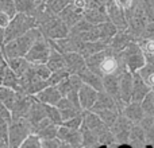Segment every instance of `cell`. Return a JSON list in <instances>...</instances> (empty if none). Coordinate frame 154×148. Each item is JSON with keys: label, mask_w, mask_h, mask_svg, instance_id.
<instances>
[{"label": "cell", "mask_w": 154, "mask_h": 148, "mask_svg": "<svg viewBox=\"0 0 154 148\" xmlns=\"http://www.w3.org/2000/svg\"><path fill=\"white\" fill-rule=\"evenodd\" d=\"M85 64L91 72L97 74L101 78L108 75H120L125 70H127L120 53H115L109 47L85 58Z\"/></svg>", "instance_id": "obj_1"}, {"label": "cell", "mask_w": 154, "mask_h": 148, "mask_svg": "<svg viewBox=\"0 0 154 148\" xmlns=\"http://www.w3.org/2000/svg\"><path fill=\"white\" fill-rule=\"evenodd\" d=\"M38 27L41 35L48 40H58L62 38L69 35L70 28L62 22V19L58 15L50 12L46 8L42 13L39 15V18L37 19Z\"/></svg>", "instance_id": "obj_2"}, {"label": "cell", "mask_w": 154, "mask_h": 148, "mask_svg": "<svg viewBox=\"0 0 154 148\" xmlns=\"http://www.w3.org/2000/svg\"><path fill=\"white\" fill-rule=\"evenodd\" d=\"M42 37L38 28H34L24 34L23 37H19L11 42L5 43L2 47V54L4 55L5 59L8 58H18V57H26L30 49L32 47L37 39Z\"/></svg>", "instance_id": "obj_3"}, {"label": "cell", "mask_w": 154, "mask_h": 148, "mask_svg": "<svg viewBox=\"0 0 154 148\" xmlns=\"http://www.w3.org/2000/svg\"><path fill=\"white\" fill-rule=\"evenodd\" d=\"M37 27H38V23L35 18L27 16L24 13H16L11 19L8 27L5 28V43L11 42V40L16 39L19 37H23L24 34H27L29 31L37 28Z\"/></svg>", "instance_id": "obj_4"}, {"label": "cell", "mask_w": 154, "mask_h": 148, "mask_svg": "<svg viewBox=\"0 0 154 148\" xmlns=\"http://www.w3.org/2000/svg\"><path fill=\"white\" fill-rule=\"evenodd\" d=\"M34 133V127L26 119L12 120L8 128V147L19 148L30 135Z\"/></svg>", "instance_id": "obj_5"}, {"label": "cell", "mask_w": 154, "mask_h": 148, "mask_svg": "<svg viewBox=\"0 0 154 148\" xmlns=\"http://www.w3.org/2000/svg\"><path fill=\"white\" fill-rule=\"evenodd\" d=\"M50 86L48 79H42L32 72V67L27 70L23 75L19 78V90L18 93L24 96H37L39 92H42L45 87Z\"/></svg>", "instance_id": "obj_6"}, {"label": "cell", "mask_w": 154, "mask_h": 148, "mask_svg": "<svg viewBox=\"0 0 154 148\" xmlns=\"http://www.w3.org/2000/svg\"><path fill=\"white\" fill-rule=\"evenodd\" d=\"M120 57H122L127 70L131 73L139 72V70L146 65V59H145L143 53H142L139 45L135 42H131L130 45L120 53Z\"/></svg>", "instance_id": "obj_7"}, {"label": "cell", "mask_w": 154, "mask_h": 148, "mask_svg": "<svg viewBox=\"0 0 154 148\" xmlns=\"http://www.w3.org/2000/svg\"><path fill=\"white\" fill-rule=\"evenodd\" d=\"M82 85H84V82L81 81V78H80L77 74H70L66 79H64L61 84L56 85V86L58 87L62 98H68V100L72 101L73 104H76V105L80 106L79 92H80Z\"/></svg>", "instance_id": "obj_8"}, {"label": "cell", "mask_w": 154, "mask_h": 148, "mask_svg": "<svg viewBox=\"0 0 154 148\" xmlns=\"http://www.w3.org/2000/svg\"><path fill=\"white\" fill-rule=\"evenodd\" d=\"M50 51H51V47L49 40L45 39L43 37H41L32 45V47L30 49V51L27 53V55L24 58L31 65H42L48 62L49 57H50Z\"/></svg>", "instance_id": "obj_9"}, {"label": "cell", "mask_w": 154, "mask_h": 148, "mask_svg": "<svg viewBox=\"0 0 154 148\" xmlns=\"http://www.w3.org/2000/svg\"><path fill=\"white\" fill-rule=\"evenodd\" d=\"M133 127H134V125H131L130 120L126 119L123 114H119L118 120L115 121V124L112 125L109 129H111V132H112V135H114L115 140L119 141L120 144H125L126 141L130 139Z\"/></svg>", "instance_id": "obj_10"}, {"label": "cell", "mask_w": 154, "mask_h": 148, "mask_svg": "<svg viewBox=\"0 0 154 148\" xmlns=\"http://www.w3.org/2000/svg\"><path fill=\"white\" fill-rule=\"evenodd\" d=\"M57 139L61 143L68 144L73 148H82V135L80 129H72V128L60 125Z\"/></svg>", "instance_id": "obj_11"}, {"label": "cell", "mask_w": 154, "mask_h": 148, "mask_svg": "<svg viewBox=\"0 0 154 148\" xmlns=\"http://www.w3.org/2000/svg\"><path fill=\"white\" fill-rule=\"evenodd\" d=\"M107 13H108L109 22H111L112 24H115L118 30H126L128 27L125 11H123L114 0H109V1L107 3Z\"/></svg>", "instance_id": "obj_12"}, {"label": "cell", "mask_w": 154, "mask_h": 148, "mask_svg": "<svg viewBox=\"0 0 154 148\" xmlns=\"http://www.w3.org/2000/svg\"><path fill=\"white\" fill-rule=\"evenodd\" d=\"M103 111H119V112H123L122 106L111 97L107 92L101 90L97 94V100H96L95 105L93 108L91 109V112L93 113H99V112H103Z\"/></svg>", "instance_id": "obj_13"}, {"label": "cell", "mask_w": 154, "mask_h": 148, "mask_svg": "<svg viewBox=\"0 0 154 148\" xmlns=\"http://www.w3.org/2000/svg\"><path fill=\"white\" fill-rule=\"evenodd\" d=\"M133 86H134L133 73L128 72V70H125V72L120 74L119 93H120V100L126 105L133 101Z\"/></svg>", "instance_id": "obj_14"}, {"label": "cell", "mask_w": 154, "mask_h": 148, "mask_svg": "<svg viewBox=\"0 0 154 148\" xmlns=\"http://www.w3.org/2000/svg\"><path fill=\"white\" fill-rule=\"evenodd\" d=\"M58 128L60 125L54 124L49 119H45L34 127V135H37L41 140H53L57 139Z\"/></svg>", "instance_id": "obj_15"}, {"label": "cell", "mask_w": 154, "mask_h": 148, "mask_svg": "<svg viewBox=\"0 0 154 148\" xmlns=\"http://www.w3.org/2000/svg\"><path fill=\"white\" fill-rule=\"evenodd\" d=\"M34 100H35L34 96L20 94L19 100L16 101V104L14 105V108L11 109V116H12V120L27 119V114H29L30 108H31Z\"/></svg>", "instance_id": "obj_16"}, {"label": "cell", "mask_w": 154, "mask_h": 148, "mask_svg": "<svg viewBox=\"0 0 154 148\" xmlns=\"http://www.w3.org/2000/svg\"><path fill=\"white\" fill-rule=\"evenodd\" d=\"M18 13H24L27 16L38 19L39 15L46 10V5H38L32 0H15Z\"/></svg>", "instance_id": "obj_17"}, {"label": "cell", "mask_w": 154, "mask_h": 148, "mask_svg": "<svg viewBox=\"0 0 154 148\" xmlns=\"http://www.w3.org/2000/svg\"><path fill=\"white\" fill-rule=\"evenodd\" d=\"M97 94L99 92L95 90L93 87L88 86V85H82L81 89L79 92V101H80V106L82 111H91L95 105L96 100H97Z\"/></svg>", "instance_id": "obj_18"}, {"label": "cell", "mask_w": 154, "mask_h": 148, "mask_svg": "<svg viewBox=\"0 0 154 148\" xmlns=\"http://www.w3.org/2000/svg\"><path fill=\"white\" fill-rule=\"evenodd\" d=\"M65 58V69L69 74H79L81 70L87 67L85 58L80 53H66L64 54Z\"/></svg>", "instance_id": "obj_19"}, {"label": "cell", "mask_w": 154, "mask_h": 148, "mask_svg": "<svg viewBox=\"0 0 154 148\" xmlns=\"http://www.w3.org/2000/svg\"><path fill=\"white\" fill-rule=\"evenodd\" d=\"M131 42H134V37L131 35V32L128 31L127 28L119 30V31L116 32V35L112 38V40L109 42L108 47L112 49L115 53H122Z\"/></svg>", "instance_id": "obj_20"}, {"label": "cell", "mask_w": 154, "mask_h": 148, "mask_svg": "<svg viewBox=\"0 0 154 148\" xmlns=\"http://www.w3.org/2000/svg\"><path fill=\"white\" fill-rule=\"evenodd\" d=\"M34 97L42 104L57 106V104L61 101L62 96H61V93H60L58 87H57L56 85H53V86L50 85V86L45 87L42 92H39L37 96H34Z\"/></svg>", "instance_id": "obj_21"}, {"label": "cell", "mask_w": 154, "mask_h": 148, "mask_svg": "<svg viewBox=\"0 0 154 148\" xmlns=\"http://www.w3.org/2000/svg\"><path fill=\"white\" fill-rule=\"evenodd\" d=\"M57 109H58L60 114H61V117H62V121L73 119V117L79 116V114H81L82 112H84L81 109V106L73 104L72 101H69L68 98H61V101L57 104Z\"/></svg>", "instance_id": "obj_22"}, {"label": "cell", "mask_w": 154, "mask_h": 148, "mask_svg": "<svg viewBox=\"0 0 154 148\" xmlns=\"http://www.w3.org/2000/svg\"><path fill=\"white\" fill-rule=\"evenodd\" d=\"M133 81H134V86H133V101L131 102H142L145 100V97L150 93V87L142 79V77L139 75L138 72L133 73Z\"/></svg>", "instance_id": "obj_23"}, {"label": "cell", "mask_w": 154, "mask_h": 148, "mask_svg": "<svg viewBox=\"0 0 154 148\" xmlns=\"http://www.w3.org/2000/svg\"><path fill=\"white\" fill-rule=\"evenodd\" d=\"M58 16L62 19V22H64L69 28H72L81 19H84V12L80 11L79 8H76L73 4H70V5H68L64 11H61V12L58 13Z\"/></svg>", "instance_id": "obj_24"}, {"label": "cell", "mask_w": 154, "mask_h": 148, "mask_svg": "<svg viewBox=\"0 0 154 148\" xmlns=\"http://www.w3.org/2000/svg\"><path fill=\"white\" fill-rule=\"evenodd\" d=\"M48 119V112H46V104H42L35 98L34 102H32L31 108H30V112L27 114V121H30L32 124V127L41 123L42 120Z\"/></svg>", "instance_id": "obj_25"}, {"label": "cell", "mask_w": 154, "mask_h": 148, "mask_svg": "<svg viewBox=\"0 0 154 148\" xmlns=\"http://www.w3.org/2000/svg\"><path fill=\"white\" fill-rule=\"evenodd\" d=\"M77 75L81 78V81L84 82L85 85H88V86L93 87L95 90H97V92H101L103 89V78L101 77H99L97 74H95L93 72H91L88 67H85L84 70H81Z\"/></svg>", "instance_id": "obj_26"}, {"label": "cell", "mask_w": 154, "mask_h": 148, "mask_svg": "<svg viewBox=\"0 0 154 148\" xmlns=\"http://www.w3.org/2000/svg\"><path fill=\"white\" fill-rule=\"evenodd\" d=\"M123 116L131 123H139L145 119V111L139 102H130L123 109Z\"/></svg>", "instance_id": "obj_27"}, {"label": "cell", "mask_w": 154, "mask_h": 148, "mask_svg": "<svg viewBox=\"0 0 154 148\" xmlns=\"http://www.w3.org/2000/svg\"><path fill=\"white\" fill-rule=\"evenodd\" d=\"M5 61H7L8 67H10V69L12 70V72L19 77V78H20V77L23 75L24 73H27V70H29L30 67L32 66V65L30 64V62L27 61L24 57H18V58H8V59H5Z\"/></svg>", "instance_id": "obj_28"}, {"label": "cell", "mask_w": 154, "mask_h": 148, "mask_svg": "<svg viewBox=\"0 0 154 148\" xmlns=\"http://www.w3.org/2000/svg\"><path fill=\"white\" fill-rule=\"evenodd\" d=\"M20 97V93H18L16 90L10 89V87H4V86H0V102L5 106V108L11 109L14 108V105L16 104V101L19 100Z\"/></svg>", "instance_id": "obj_29"}, {"label": "cell", "mask_w": 154, "mask_h": 148, "mask_svg": "<svg viewBox=\"0 0 154 148\" xmlns=\"http://www.w3.org/2000/svg\"><path fill=\"white\" fill-rule=\"evenodd\" d=\"M12 121V116L8 108L0 102V138L8 141V128Z\"/></svg>", "instance_id": "obj_30"}, {"label": "cell", "mask_w": 154, "mask_h": 148, "mask_svg": "<svg viewBox=\"0 0 154 148\" xmlns=\"http://www.w3.org/2000/svg\"><path fill=\"white\" fill-rule=\"evenodd\" d=\"M51 47V46H50ZM48 67L53 72H58V70H62L65 69V58H64V54L60 53L58 50L51 47V51H50V57H49L48 62H46Z\"/></svg>", "instance_id": "obj_31"}, {"label": "cell", "mask_w": 154, "mask_h": 148, "mask_svg": "<svg viewBox=\"0 0 154 148\" xmlns=\"http://www.w3.org/2000/svg\"><path fill=\"white\" fill-rule=\"evenodd\" d=\"M2 86L10 87V89H14V90H16V92L19 90V77L16 75L10 67H8V65L4 67V70H3V84H2Z\"/></svg>", "instance_id": "obj_32"}, {"label": "cell", "mask_w": 154, "mask_h": 148, "mask_svg": "<svg viewBox=\"0 0 154 148\" xmlns=\"http://www.w3.org/2000/svg\"><path fill=\"white\" fill-rule=\"evenodd\" d=\"M138 45H139V47H141L142 53H143L146 62L149 65H154V39L142 38Z\"/></svg>", "instance_id": "obj_33"}, {"label": "cell", "mask_w": 154, "mask_h": 148, "mask_svg": "<svg viewBox=\"0 0 154 148\" xmlns=\"http://www.w3.org/2000/svg\"><path fill=\"white\" fill-rule=\"evenodd\" d=\"M73 3V0H49L46 8H48L50 12L58 15L61 11H64L68 5H70Z\"/></svg>", "instance_id": "obj_34"}, {"label": "cell", "mask_w": 154, "mask_h": 148, "mask_svg": "<svg viewBox=\"0 0 154 148\" xmlns=\"http://www.w3.org/2000/svg\"><path fill=\"white\" fill-rule=\"evenodd\" d=\"M138 73L142 77V79L146 82L147 86L154 87V65H145Z\"/></svg>", "instance_id": "obj_35"}, {"label": "cell", "mask_w": 154, "mask_h": 148, "mask_svg": "<svg viewBox=\"0 0 154 148\" xmlns=\"http://www.w3.org/2000/svg\"><path fill=\"white\" fill-rule=\"evenodd\" d=\"M141 8L145 13V18L147 22H154V0H139Z\"/></svg>", "instance_id": "obj_36"}, {"label": "cell", "mask_w": 154, "mask_h": 148, "mask_svg": "<svg viewBox=\"0 0 154 148\" xmlns=\"http://www.w3.org/2000/svg\"><path fill=\"white\" fill-rule=\"evenodd\" d=\"M0 12H4L10 18H14L18 13L15 1L14 0H0Z\"/></svg>", "instance_id": "obj_37"}, {"label": "cell", "mask_w": 154, "mask_h": 148, "mask_svg": "<svg viewBox=\"0 0 154 148\" xmlns=\"http://www.w3.org/2000/svg\"><path fill=\"white\" fill-rule=\"evenodd\" d=\"M70 74L68 73V70L66 69H62V70H58V72H53L51 73V75H50V78L48 79L49 81V85H58V84H61L64 79H66L68 77H69Z\"/></svg>", "instance_id": "obj_38"}, {"label": "cell", "mask_w": 154, "mask_h": 148, "mask_svg": "<svg viewBox=\"0 0 154 148\" xmlns=\"http://www.w3.org/2000/svg\"><path fill=\"white\" fill-rule=\"evenodd\" d=\"M32 72L37 74L39 78L42 79H49L51 75V70L48 67L46 64H42V65H32Z\"/></svg>", "instance_id": "obj_39"}, {"label": "cell", "mask_w": 154, "mask_h": 148, "mask_svg": "<svg viewBox=\"0 0 154 148\" xmlns=\"http://www.w3.org/2000/svg\"><path fill=\"white\" fill-rule=\"evenodd\" d=\"M19 148H42V140L37 135H30Z\"/></svg>", "instance_id": "obj_40"}, {"label": "cell", "mask_w": 154, "mask_h": 148, "mask_svg": "<svg viewBox=\"0 0 154 148\" xmlns=\"http://www.w3.org/2000/svg\"><path fill=\"white\" fill-rule=\"evenodd\" d=\"M142 108L146 113H149L150 116H154V90L150 92L149 94L145 97V100L142 101Z\"/></svg>", "instance_id": "obj_41"}, {"label": "cell", "mask_w": 154, "mask_h": 148, "mask_svg": "<svg viewBox=\"0 0 154 148\" xmlns=\"http://www.w3.org/2000/svg\"><path fill=\"white\" fill-rule=\"evenodd\" d=\"M62 125L68 127V128H72V129H80L82 125V113L73 117V119H69V120H66V121H64Z\"/></svg>", "instance_id": "obj_42"}, {"label": "cell", "mask_w": 154, "mask_h": 148, "mask_svg": "<svg viewBox=\"0 0 154 148\" xmlns=\"http://www.w3.org/2000/svg\"><path fill=\"white\" fill-rule=\"evenodd\" d=\"M142 123H143V131L146 129V133L147 136H150V138H154V116H150V117H145L143 120H142Z\"/></svg>", "instance_id": "obj_43"}, {"label": "cell", "mask_w": 154, "mask_h": 148, "mask_svg": "<svg viewBox=\"0 0 154 148\" xmlns=\"http://www.w3.org/2000/svg\"><path fill=\"white\" fill-rule=\"evenodd\" d=\"M61 141L58 139H53V140H42V148H60Z\"/></svg>", "instance_id": "obj_44"}, {"label": "cell", "mask_w": 154, "mask_h": 148, "mask_svg": "<svg viewBox=\"0 0 154 148\" xmlns=\"http://www.w3.org/2000/svg\"><path fill=\"white\" fill-rule=\"evenodd\" d=\"M11 19L12 18H10L7 13L0 12V28H7L10 22H11Z\"/></svg>", "instance_id": "obj_45"}, {"label": "cell", "mask_w": 154, "mask_h": 148, "mask_svg": "<svg viewBox=\"0 0 154 148\" xmlns=\"http://www.w3.org/2000/svg\"><path fill=\"white\" fill-rule=\"evenodd\" d=\"M0 148H10L8 147V141L0 138Z\"/></svg>", "instance_id": "obj_46"}, {"label": "cell", "mask_w": 154, "mask_h": 148, "mask_svg": "<svg viewBox=\"0 0 154 148\" xmlns=\"http://www.w3.org/2000/svg\"><path fill=\"white\" fill-rule=\"evenodd\" d=\"M32 1H34L35 4H38V5H46L49 0H32Z\"/></svg>", "instance_id": "obj_47"}, {"label": "cell", "mask_w": 154, "mask_h": 148, "mask_svg": "<svg viewBox=\"0 0 154 148\" xmlns=\"http://www.w3.org/2000/svg\"><path fill=\"white\" fill-rule=\"evenodd\" d=\"M118 148H134V147H131V146H130V144L125 143V144H120V146H119V147H118Z\"/></svg>", "instance_id": "obj_48"}, {"label": "cell", "mask_w": 154, "mask_h": 148, "mask_svg": "<svg viewBox=\"0 0 154 148\" xmlns=\"http://www.w3.org/2000/svg\"><path fill=\"white\" fill-rule=\"evenodd\" d=\"M60 148H73V147L68 146V144H64V143H61V146H60Z\"/></svg>", "instance_id": "obj_49"}, {"label": "cell", "mask_w": 154, "mask_h": 148, "mask_svg": "<svg viewBox=\"0 0 154 148\" xmlns=\"http://www.w3.org/2000/svg\"><path fill=\"white\" fill-rule=\"evenodd\" d=\"M0 53H2V47H0Z\"/></svg>", "instance_id": "obj_50"}, {"label": "cell", "mask_w": 154, "mask_h": 148, "mask_svg": "<svg viewBox=\"0 0 154 148\" xmlns=\"http://www.w3.org/2000/svg\"><path fill=\"white\" fill-rule=\"evenodd\" d=\"M14 1H15V0H14Z\"/></svg>", "instance_id": "obj_51"}, {"label": "cell", "mask_w": 154, "mask_h": 148, "mask_svg": "<svg viewBox=\"0 0 154 148\" xmlns=\"http://www.w3.org/2000/svg\"><path fill=\"white\" fill-rule=\"evenodd\" d=\"M82 148H84V147H82Z\"/></svg>", "instance_id": "obj_52"}]
</instances>
